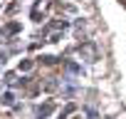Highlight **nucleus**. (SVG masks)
<instances>
[{
	"label": "nucleus",
	"mask_w": 126,
	"mask_h": 119,
	"mask_svg": "<svg viewBox=\"0 0 126 119\" xmlns=\"http://www.w3.org/2000/svg\"><path fill=\"white\" fill-rule=\"evenodd\" d=\"M5 62H8V52H0V67H5Z\"/></svg>",
	"instance_id": "nucleus-8"
},
{
	"label": "nucleus",
	"mask_w": 126,
	"mask_h": 119,
	"mask_svg": "<svg viewBox=\"0 0 126 119\" xmlns=\"http://www.w3.org/2000/svg\"><path fill=\"white\" fill-rule=\"evenodd\" d=\"M52 112H54V104H52V102H47V104H42V107H37V109H35V119H47Z\"/></svg>",
	"instance_id": "nucleus-2"
},
{
	"label": "nucleus",
	"mask_w": 126,
	"mask_h": 119,
	"mask_svg": "<svg viewBox=\"0 0 126 119\" xmlns=\"http://www.w3.org/2000/svg\"><path fill=\"white\" fill-rule=\"evenodd\" d=\"M3 104H5V107H15V109L22 107V104L17 102V94H15V92H3Z\"/></svg>",
	"instance_id": "nucleus-3"
},
{
	"label": "nucleus",
	"mask_w": 126,
	"mask_h": 119,
	"mask_svg": "<svg viewBox=\"0 0 126 119\" xmlns=\"http://www.w3.org/2000/svg\"><path fill=\"white\" fill-rule=\"evenodd\" d=\"M35 67V62H32V60H25V62H20V72H30Z\"/></svg>",
	"instance_id": "nucleus-5"
},
{
	"label": "nucleus",
	"mask_w": 126,
	"mask_h": 119,
	"mask_svg": "<svg viewBox=\"0 0 126 119\" xmlns=\"http://www.w3.org/2000/svg\"><path fill=\"white\" fill-rule=\"evenodd\" d=\"M67 72H69V75H82V67H79L77 62H67Z\"/></svg>",
	"instance_id": "nucleus-4"
},
{
	"label": "nucleus",
	"mask_w": 126,
	"mask_h": 119,
	"mask_svg": "<svg viewBox=\"0 0 126 119\" xmlns=\"http://www.w3.org/2000/svg\"><path fill=\"white\" fill-rule=\"evenodd\" d=\"M72 112H74V104H67V107H64V112H59V117H57V119H64V117H69Z\"/></svg>",
	"instance_id": "nucleus-6"
},
{
	"label": "nucleus",
	"mask_w": 126,
	"mask_h": 119,
	"mask_svg": "<svg viewBox=\"0 0 126 119\" xmlns=\"http://www.w3.org/2000/svg\"><path fill=\"white\" fill-rule=\"evenodd\" d=\"M17 30H20V25H17V22H10V25L5 27V35H15Z\"/></svg>",
	"instance_id": "nucleus-7"
},
{
	"label": "nucleus",
	"mask_w": 126,
	"mask_h": 119,
	"mask_svg": "<svg viewBox=\"0 0 126 119\" xmlns=\"http://www.w3.org/2000/svg\"><path fill=\"white\" fill-rule=\"evenodd\" d=\"M79 55L87 60V62H96V47L89 45V42H84V45L79 47Z\"/></svg>",
	"instance_id": "nucleus-1"
}]
</instances>
